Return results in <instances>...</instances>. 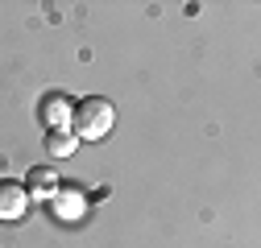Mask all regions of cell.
<instances>
[{
  "mask_svg": "<svg viewBox=\"0 0 261 248\" xmlns=\"http://www.w3.org/2000/svg\"><path fill=\"white\" fill-rule=\"evenodd\" d=\"M29 207H34V199H29L25 182H17V178H0V224H17V220H25Z\"/></svg>",
  "mask_w": 261,
  "mask_h": 248,
  "instance_id": "2",
  "label": "cell"
},
{
  "mask_svg": "<svg viewBox=\"0 0 261 248\" xmlns=\"http://www.w3.org/2000/svg\"><path fill=\"white\" fill-rule=\"evenodd\" d=\"M71 100L67 96H46V104H42V120H46V129L50 133H58V129H71Z\"/></svg>",
  "mask_w": 261,
  "mask_h": 248,
  "instance_id": "4",
  "label": "cell"
},
{
  "mask_svg": "<svg viewBox=\"0 0 261 248\" xmlns=\"http://www.w3.org/2000/svg\"><path fill=\"white\" fill-rule=\"evenodd\" d=\"M50 207H54V215L62 224H75V220L87 215V195L79 191V186H58V195L50 199Z\"/></svg>",
  "mask_w": 261,
  "mask_h": 248,
  "instance_id": "3",
  "label": "cell"
},
{
  "mask_svg": "<svg viewBox=\"0 0 261 248\" xmlns=\"http://www.w3.org/2000/svg\"><path fill=\"white\" fill-rule=\"evenodd\" d=\"M29 199H42V203H50L54 195H58V178H54V170H42V166H34L29 170Z\"/></svg>",
  "mask_w": 261,
  "mask_h": 248,
  "instance_id": "5",
  "label": "cell"
},
{
  "mask_svg": "<svg viewBox=\"0 0 261 248\" xmlns=\"http://www.w3.org/2000/svg\"><path fill=\"white\" fill-rule=\"evenodd\" d=\"M75 149H79V137L71 129H58V133L46 137V153H50V158H71Z\"/></svg>",
  "mask_w": 261,
  "mask_h": 248,
  "instance_id": "6",
  "label": "cell"
},
{
  "mask_svg": "<svg viewBox=\"0 0 261 248\" xmlns=\"http://www.w3.org/2000/svg\"><path fill=\"white\" fill-rule=\"evenodd\" d=\"M112 124H116V108L104 96H87L71 108V133L79 141H104L112 133Z\"/></svg>",
  "mask_w": 261,
  "mask_h": 248,
  "instance_id": "1",
  "label": "cell"
}]
</instances>
